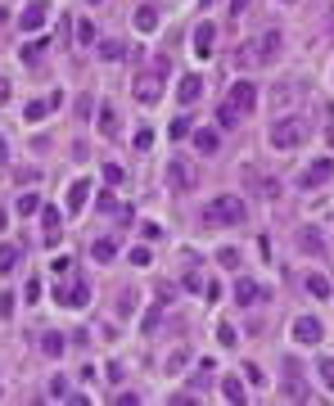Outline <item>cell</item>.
Wrapping results in <instances>:
<instances>
[{
	"instance_id": "cell-1",
	"label": "cell",
	"mask_w": 334,
	"mask_h": 406,
	"mask_svg": "<svg viewBox=\"0 0 334 406\" xmlns=\"http://www.w3.org/2000/svg\"><path fill=\"white\" fill-rule=\"evenodd\" d=\"M312 135V122L298 118V113H284V118L271 122V131H266V140H271V149H298V144H308Z\"/></svg>"
},
{
	"instance_id": "cell-2",
	"label": "cell",
	"mask_w": 334,
	"mask_h": 406,
	"mask_svg": "<svg viewBox=\"0 0 334 406\" xmlns=\"http://www.w3.org/2000/svg\"><path fill=\"white\" fill-rule=\"evenodd\" d=\"M244 217H249V208H244L240 195H213L204 203V221H208V226H240Z\"/></svg>"
},
{
	"instance_id": "cell-3",
	"label": "cell",
	"mask_w": 334,
	"mask_h": 406,
	"mask_svg": "<svg viewBox=\"0 0 334 406\" xmlns=\"http://www.w3.org/2000/svg\"><path fill=\"white\" fill-rule=\"evenodd\" d=\"M199 186V167L190 158H167V190H176V195H190V190Z\"/></svg>"
},
{
	"instance_id": "cell-4",
	"label": "cell",
	"mask_w": 334,
	"mask_h": 406,
	"mask_svg": "<svg viewBox=\"0 0 334 406\" xmlns=\"http://www.w3.org/2000/svg\"><path fill=\"white\" fill-rule=\"evenodd\" d=\"M289 338H294V343H303V347H312V343H321V338H326V325H321L317 316H294Z\"/></svg>"
},
{
	"instance_id": "cell-5",
	"label": "cell",
	"mask_w": 334,
	"mask_h": 406,
	"mask_svg": "<svg viewBox=\"0 0 334 406\" xmlns=\"http://www.w3.org/2000/svg\"><path fill=\"white\" fill-rule=\"evenodd\" d=\"M330 176H334V158H317V163H308V167L298 172V186L303 190H317V186H326Z\"/></svg>"
},
{
	"instance_id": "cell-6",
	"label": "cell",
	"mask_w": 334,
	"mask_h": 406,
	"mask_svg": "<svg viewBox=\"0 0 334 406\" xmlns=\"http://www.w3.org/2000/svg\"><path fill=\"white\" fill-rule=\"evenodd\" d=\"M131 91H136L140 104H158V100H163V73H140Z\"/></svg>"
},
{
	"instance_id": "cell-7",
	"label": "cell",
	"mask_w": 334,
	"mask_h": 406,
	"mask_svg": "<svg viewBox=\"0 0 334 406\" xmlns=\"http://www.w3.org/2000/svg\"><path fill=\"white\" fill-rule=\"evenodd\" d=\"M231 104H235V109L244 113V118H249V113L257 109V86L249 82V77H240V82L231 86Z\"/></svg>"
},
{
	"instance_id": "cell-8",
	"label": "cell",
	"mask_w": 334,
	"mask_h": 406,
	"mask_svg": "<svg viewBox=\"0 0 334 406\" xmlns=\"http://www.w3.org/2000/svg\"><path fill=\"white\" fill-rule=\"evenodd\" d=\"M45 18H50V5H45V0H27V9H23V32H41Z\"/></svg>"
},
{
	"instance_id": "cell-9",
	"label": "cell",
	"mask_w": 334,
	"mask_h": 406,
	"mask_svg": "<svg viewBox=\"0 0 334 406\" xmlns=\"http://www.w3.org/2000/svg\"><path fill=\"white\" fill-rule=\"evenodd\" d=\"M235 303H266V289L257 285V280L240 276V280H235Z\"/></svg>"
},
{
	"instance_id": "cell-10",
	"label": "cell",
	"mask_w": 334,
	"mask_h": 406,
	"mask_svg": "<svg viewBox=\"0 0 334 406\" xmlns=\"http://www.w3.org/2000/svg\"><path fill=\"white\" fill-rule=\"evenodd\" d=\"M199 95H204V77H199V73L181 77V86H176V100H181V104H195Z\"/></svg>"
},
{
	"instance_id": "cell-11",
	"label": "cell",
	"mask_w": 334,
	"mask_h": 406,
	"mask_svg": "<svg viewBox=\"0 0 334 406\" xmlns=\"http://www.w3.org/2000/svg\"><path fill=\"white\" fill-rule=\"evenodd\" d=\"M54 303H63V307H86V303H91V289H86V285L54 289Z\"/></svg>"
},
{
	"instance_id": "cell-12",
	"label": "cell",
	"mask_w": 334,
	"mask_h": 406,
	"mask_svg": "<svg viewBox=\"0 0 334 406\" xmlns=\"http://www.w3.org/2000/svg\"><path fill=\"white\" fill-rule=\"evenodd\" d=\"M213 41H217V27L213 23H199L195 27V54H199V59H208V54H213Z\"/></svg>"
},
{
	"instance_id": "cell-13",
	"label": "cell",
	"mask_w": 334,
	"mask_h": 406,
	"mask_svg": "<svg viewBox=\"0 0 334 406\" xmlns=\"http://www.w3.org/2000/svg\"><path fill=\"white\" fill-rule=\"evenodd\" d=\"M41 226H45V244H59V208H41Z\"/></svg>"
},
{
	"instance_id": "cell-14",
	"label": "cell",
	"mask_w": 334,
	"mask_h": 406,
	"mask_svg": "<svg viewBox=\"0 0 334 406\" xmlns=\"http://www.w3.org/2000/svg\"><path fill=\"white\" fill-rule=\"evenodd\" d=\"M86 199H91V181H73L68 186V212H82Z\"/></svg>"
},
{
	"instance_id": "cell-15",
	"label": "cell",
	"mask_w": 334,
	"mask_h": 406,
	"mask_svg": "<svg viewBox=\"0 0 334 406\" xmlns=\"http://www.w3.org/2000/svg\"><path fill=\"white\" fill-rule=\"evenodd\" d=\"M280 45H284V36H280V32H266L262 41H257V54H262V63H271L275 54H280Z\"/></svg>"
},
{
	"instance_id": "cell-16",
	"label": "cell",
	"mask_w": 334,
	"mask_h": 406,
	"mask_svg": "<svg viewBox=\"0 0 334 406\" xmlns=\"http://www.w3.org/2000/svg\"><path fill=\"white\" fill-rule=\"evenodd\" d=\"M303 285H308V294H312V298H330V294H334V285H330L326 276H321V271H308V280H303Z\"/></svg>"
},
{
	"instance_id": "cell-17",
	"label": "cell",
	"mask_w": 334,
	"mask_h": 406,
	"mask_svg": "<svg viewBox=\"0 0 334 406\" xmlns=\"http://www.w3.org/2000/svg\"><path fill=\"white\" fill-rule=\"evenodd\" d=\"M54 104H59V95H50V100H32V104H27V109H23V118H27V122H41L45 113L54 109Z\"/></svg>"
},
{
	"instance_id": "cell-18",
	"label": "cell",
	"mask_w": 334,
	"mask_h": 406,
	"mask_svg": "<svg viewBox=\"0 0 334 406\" xmlns=\"http://www.w3.org/2000/svg\"><path fill=\"white\" fill-rule=\"evenodd\" d=\"M91 257H95V262H113V257H118V239H95Z\"/></svg>"
},
{
	"instance_id": "cell-19",
	"label": "cell",
	"mask_w": 334,
	"mask_h": 406,
	"mask_svg": "<svg viewBox=\"0 0 334 406\" xmlns=\"http://www.w3.org/2000/svg\"><path fill=\"white\" fill-rule=\"evenodd\" d=\"M253 63H262V54H257V41H244L240 50H235V68H253Z\"/></svg>"
},
{
	"instance_id": "cell-20",
	"label": "cell",
	"mask_w": 334,
	"mask_h": 406,
	"mask_svg": "<svg viewBox=\"0 0 334 406\" xmlns=\"http://www.w3.org/2000/svg\"><path fill=\"white\" fill-rule=\"evenodd\" d=\"M222 398L226 402H244V398H249V389H244L235 375H226V379H222Z\"/></svg>"
},
{
	"instance_id": "cell-21",
	"label": "cell",
	"mask_w": 334,
	"mask_h": 406,
	"mask_svg": "<svg viewBox=\"0 0 334 406\" xmlns=\"http://www.w3.org/2000/svg\"><path fill=\"white\" fill-rule=\"evenodd\" d=\"M63 347H68V338H63V334H54V330L41 334V352L45 356H63Z\"/></svg>"
},
{
	"instance_id": "cell-22",
	"label": "cell",
	"mask_w": 334,
	"mask_h": 406,
	"mask_svg": "<svg viewBox=\"0 0 334 406\" xmlns=\"http://www.w3.org/2000/svg\"><path fill=\"white\" fill-rule=\"evenodd\" d=\"M136 27H140V32H154V27H158V9L154 5H140L136 9Z\"/></svg>"
},
{
	"instance_id": "cell-23",
	"label": "cell",
	"mask_w": 334,
	"mask_h": 406,
	"mask_svg": "<svg viewBox=\"0 0 334 406\" xmlns=\"http://www.w3.org/2000/svg\"><path fill=\"white\" fill-rule=\"evenodd\" d=\"M18 262H23V248H18V244H0V271H14Z\"/></svg>"
},
{
	"instance_id": "cell-24",
	"label": "cell",
	"mask_w": 334,
	"mask_h": 406,
	"mask_svg": "<svg viewBox=\"0 0 334 406\" xmlns=\"http://www.w3.org/2000/svg\"><path fill=\"white\" fill-rule=\"evenodd\" d=\"M36 208H41V199H36V195H32V190H23V195H18V199H14V212H18V217H32V212H36Z\"/></svg>"
},
{
	"instance_id": "cell-25",
	"label": "cell",
	"mask_w": 334,
	"mask_h": 406,
	"mask_svg": "<svg viewBox=\"0 0 334 406\" xmlns=\"http://www.w3.org/2000/svg\"><path fill=\"white\" fill-rule=\"evenodd\" d=\"M100 131L109 135V140L118 135V113H113V104H100Z\"/></svg>"
},
{
	"instance_id": "cell-26",
	"label": "cell",
	"mask_w": 334,
	"mask_h": 406,
	"mask_svg": "<svg viewBox=\"0 0 334 406\" xmlns=\"http://www.w3.org/2000/svg\"><path fill=\"white\" fill-rule=\"evenodd\" d=\"M240 118H244V113H240V109H235V104H231V100H226V104H222V109H217V122H222V127H226V131H231V127H240Z\"/></svg>"
},
{
	"instance_id": "cell-27",
	"label": "cell",
	"mask_w": 334,
	"mask_h": 406,
	"mask_svg": "<svg viewBox=\"0 0 334 406\" xmlns=\"http://www.w3.org/2000/svg\"><path fill=\"white\" fill-rule=\"evenodd\" d=\"M217 343H222V347H235V343H240V334H235L231 321H217Z\"/></svg>"
},
{
	"instance_id": "cell-28",
	"label": "cell",
	"mask_w": 334,
	"mask_h": 406,
	"mask_svg": "<svg viewBox=\"0 0 334 406\" xmlns=\"http://www.w3.org/2000/svg\"><path fill=\"white\" fill-rule=\"evenodd\" d=\"M163 366H167V375H176V370H185V366H190V347H176V352H172V356H167V361H163Z\"/></svg>"
},
{
	"instance_id": "cell-29",
	"label": "cell",
	"mask_w": 334,
	"mask_h": 406,
	"mask_svg": "<svg viewBox=\"0 0 334 406\" xmlns=\"http://www.w3.org/2000/svg\"><path fill=\"white\" fill-rule=\"evenodd\" d=\"M298 244H303V253H321V248H326L317 230H303V235H298Z\"/></svg>"
},
{
	"instance_id": "cell-30",
	"label": "cell",
	"mask_w": 334,
	"mask_h": 406,
	"mask_svg": "<svg viewBox=\"0 0 334 406\" xmlns=\"http://www.w3.org/2000/svg\"><path fill=\"white\" fill-rule=\"evenodd\" d=\"M317 375H321V384H326V393H334V356H326V361L317 366Z\"/></svg>"
},
{
	"instance_id": "cell-31",
	"label": "cell",
	"mask_w": 334,
	"mask_h": 406,
	"mask_svg": "<svg viewBox=\"0 0 334 406\" xmlns=\"http://www.w3.org/2000/svg\"><path fill=\"white\" fill-rule=\"evenodd\" d=\"M284 398L303 402V398H308V384H303V379H289V384H284Z\"/></svg>"
},
{
	"instance_id": "cell-32",
	"label": "cell",
	"mask_w": 334,
	"mask_h": 406,
	"mask_svg": "<svg viewBox=\"0 0 334 406\" xmlns=\"http://www.w3.org/2000/svg\"><path fill=\"white\" fill-rule=\"evenodd\" d=\"M195 144H199L204 153H213V149H217V135H213V131H195Z\"/></svg>"
},
{
	"instance_id": "cell-33",
	"label": "cell",
	"mask_w": 334,
	"mask_h": 406,
	"mask_svg": "<svg viewBox=\"0 0 334 406\" xmlns=\"http://www.w3.org/2000/svg\"><path fill=\"white\" fill-rule=\"evenodd\" d=\"M41 50H45V41H27V45H23V59L36 63V59H41Z\"/></svg>"
},
{
	"instance_id": "cell-34",
	"label": "cell",
	"mask_w": 334,
	"mask_h": 406,
	"mask_svg": "<svg viewBox=\"0 0 334 406\" xmlns=\"http://www.w3.org/2000/svg\"><path fill=\"white\" fill-rule=\"evenodd\" d=\"M50 398H68V379H63V375L50 379Z\"/></svg>"
},
{
	"instance_id": "cell-35",
	"label": "cell",
	"mask_w": 334,
	"mask_h": 406,
	"mask_svg": "<svg viewBox=\"0 0 334 406\" xmlns=\"http://www.w3.org/2000/svg\"><path fill=\"white\" fill-rule=\"evenodd\" d=\"M77 41H82V45H91V41H95V27L86 23V18H82V23H77Z\"/></svg>"
},
{
	"instance_id": "cell-36",
	"label": "cell",
	"mask_w": 334,
	"mask_h": 406,
	"mask_svg": "<svg viewBox=\"0 0 334 406\" xmlns=\"http://www.w3.org/2000/svg\"><path fill=\"white\" fill-rule=\"evenodd\" d=\"M100 54H104V59H122V45H118V41H104Z\"/></svg>"
},
{
	"instance_id": "cell-37",
	"label": "cell",
	"mask_w": 334,
	"mask_h": 406,
	"mask_svg": "<svg viewBox=\"0 0 334 406\" xmlns=\"http://www.w3.org/2000/svg\"><path fill=\"white\" fill-rule=\"evenodd\" d=\"M149 144H154V131H149V127L136 131V149H149Z\"/></svg>"
},
{
	"instance_id": "cell-38",
	"label": "cell",
	"mask_w": 334,
	"mask_h": 406,
	"mask_svg": "<svg viewBox=\"0 0 334 406\" xmlns=\"http://www.w3.org/2000/svg\"><path fill=\"white\" fill-rule=\"evenodd\" d=\"M244 379H249V384H266V375L257 370V366H244Z\"/></svg>"
},
{
	"instance_id": "cell-39",
	"label": "cell",
	"mask_w": 334,
	"mask_h": 406,
	"mask_svg": "<svg viewBox=\"0 0 334 406\" xmlns=\"http://www.w3.org/2000/svg\"><path fill=\"white\" fill-rule=\"evenodd\" d=\"M0 316H14V294H0Z\"/></svg>"
},
{
	"instance_id": "cell-40",
	"label": "cell",
	"mask_w": 334,
	"mask_h": 406,
	"mask_svg": "<svg viewBox=\"0 0 334 406\" xmlns=\"http://www.w3.org/2000/svg\"><path fill=\"white\" fill-rule=\"evenodd\" d=\"M68 266H73L68 257H54V262H50V271H54V276H68Z\"/></svg>"
},
{
	"instance_id": "cell-41",
	"label": "cell",
	"mask_w": 334,
	"mask_h": 406,
	"mask_svg": "<svg viewBox=\"0 0 334 406\" xmlns=\"http://www.w3.org/2000/svg\"><path fill=\"white\" fill-rule=\"evenodd\" d=\"M172 135H190V118H176V122H172Z\"/></svg>"
},
{
	"instance_id": "cell-42",
	"label": "cell",
	"mask_w": 334,
	"mask_h": 406,
	"mask_svg": "<svg viewBox=\"0 0 334 406\" xmlns=\"http://www.w3.org/2000/svg\"><path fill=\"white\" fill-rule=\"evenodd\" d=\"M5 104H9V82L0 77V109H5Z\"/></svg>"
},
{
	"instance_id": "cell-43",
	"label": "cell",
	"mask_w": 334,
	"mask_h": 406,
	"mask_svg": "<svg viewBox=\"0 0 334 406\" xmlns=\"http://www.w3.org/2000/svg\"><path fill=\"white\" fill-rule=\"evenodd\" d=\"M244 5H249V0H231V14H240V9H244Z\"/></svg>"
},
{
	"instance_id": "cell-44",
	"label": "cell",
	"mask_w": 334,
	"mask_h": 406,
	"mask_svg": "<svg viewBox=\"0 0 334 406\" xmlns=\"http://www.w3.org/2000/svg\"><path fill=\"white\" fill-rule=\"evenodd\" d=\"M0 163H5V140H0Z\"/></svg>"
},
{
	"instance_id": "cell-45",
	"label": "cell",
	"mask_w": 334,
	"mask_h": 406,
	"mask_svg": "<svg viewBox=\"0 0 334 406\" xmlns=\"http://www.w3.org/2000/svg\"><path fill=\"white\" fill-rule=\"evenodd\" d=\"M0 230H5V212H0Z\"/></svg>"
},
{
	"instance_id": "cell-46",
	"label": "cell",
	"mask_w": 334,
	"mask_h": 406,
	"mask_svg": "<svg viewBox=\"0 0 334 406\" xmlns=\"http://www.w3.org/2000/svg\"><path fill=\"white\" fill-rule=\"evenodd\" d=\"M280 5H298V0H280Z\"/></svg>"
},
{
	"instance_id": "cell-47",
	"label": "cell",
	"mask_w": 334,
	"mask_h": 406,
	"mask_svg": "<svg viewBox=\"0 0 334 406\" xmlns=\"http://www.w3.org/2000/svg\"><path fill=\"white\" fill-rule=\"evenodd\" d=\"M86 5H100V0H86Z\"/></svg>"
},
{
	"instance_id": "cell-48",
	"label": "cell",
	"mask_w": 334,
	"mask_h": 406,
	"mask_svg": "<svg viewBox=\"0 0 334 406\" xmlns=\"http://www.w3.org/2000/svg\"><path fill=\"white\" fill-rule=\"evenodd\" d=\"M204 5H208V0H204Z\"/></svg>"
}]
</instances>
